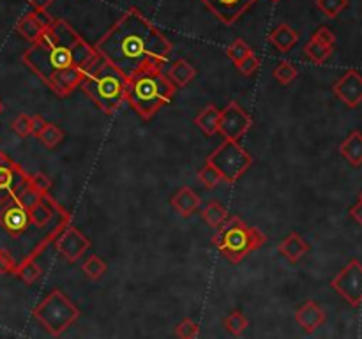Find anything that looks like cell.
<instances>
[{"mask_svg": "<svg viewBox=\"0 0 362 339\" xmlns=\"http://www.w3.org/2000/svg\"><path fill=\"white\" fill-rule=\"evenodd\" d=\"M205 163L213 164L227 184H234L244 175L253 164V157L239 140H227L209 154Z\"/></svg>", "mask_w": 362, "mask_h": 339, "instance_id": "8", "label": "cell"}, {"mask_svg": "<svg viewBox=\"0 0 362 339\" xmlns=\"http://www.w3.org/2000/svg\"><path fill=\"white\" fill-rule=\"evenodd\" d=\"M166 77L175 84V87H186L196 78V69L187 60L177 59L166 69Z\"/></svg>", "mask_w": 362, "mask_h": 339, "instance_id": "20", "label": "cell"}, {"mask_svg": "<svg viewBox=\"0 0 362 339\" xmlns=\"http://www.w3.org/2000/svg\"><path fill=\"white\" fill-rule=\"evenodd\" d=\"M11 129L22 138H27V136L32 135V124H30V117L25 115V113H20L18 117L11 122Z\"/></svg>", "mask_w": 362, "mask_h": 339, "instance_id": "37", "label": "cell"}, {"mask_svg": "<svg viewBox=\"0 0 362 339\" xmlns=\"http://www.w3.org/2000/svg\"><path fill=\"white\" fill-rule=\"evenodd\" d=\"M55 235L34 219L16 194L0 193V256H6L15 267L36 260Z\"/></svg>", "mask_w": 362, "mask_h": 339, "instance_id": "3", "label": "cell"}, {"mask_svg": "<svg viewBox=\"0 0 362 339\" xmlns=\"http://www.w3.org/2000/svg\"><path fill=\"white\" fill-rule=\"evenodd\" d=\"M235 67H237L239 73H242L244 77H253L256 71L260 69V59H258V57L255 55V51H253L251 55L244 57L241 62L235 64Z\"/></svg>", "mask_w": 362, "mask_h": 339, "instance_id": "35", "label": "cell"}, {"mask_svg": "<svg viewBox=\"0 0 362 339\" xmlns=\"http://www.w3.org/2000/svg\"><path fill=\"white\" fill-rule=\"evenodd\" d=\"M16 267L6 256H0V274H15Z\"/></svg>", "mask_w": 362, "mask_h": 339, "instance_id": "41", "label": "cell"}, {"mask_svg": "<svg viewBox=\"0 0 362 339\" xmlns=\"http://www.w3.org/2000/svg\"><path fill=\"white\" fill-rule=\"evenodd\" d=\"M30 124H32V135H37L44 128L46 121L41 115H34V117H30Z\"/></svg>", "mask_w": 362, "mask_h": 339, "instance_id": "40", "label": "cell"}, {"mask_svg": "<svg viewBox=\"0 0 362 339\" xmlns=\"http://www.w3.org/2000/svg\"><path fill=\"white\" fill-rule=\"evenodd\" d=\"M43 197H44V194H41L39 191L34 190V187L29 184V186H27L25 190H23L22 193L18 194V200L22 201L23 207H27L29 211H32L34 207H37V205L43 201Z\"/></svg>", "mask_w": 362, "mask_h": 339, "instance_id": "34", "label": "cell"}, {"mask_svg": "<svg viewBox=\"0 0 362 339\" xmlns=\"http://www.w3.org/2000/svg\"><path fill=\"white\" fill-rule=\"evenodd\" d=\"M330 286L340 293L351 307L362 304V263L358 260H350L336 277L330 281Z\"/></svg>", "mask_w": 362, "mask_h": 339, "instance_id": "9", "label": "cell"}, {"mask_svg": "<svg viewBox=\"0 0 362 339\" xmlns=\"http://www.w3.org/2000/svg\"><path fill=\"white\" fill-rule=\"evenodd\" d=\"M358 200H362V191H361V194H358Z\"/></svg>", "mask_w": 362, "mask_h": 339, "instance_id": "44", "label": "cell"}, {"mask_svg": "<svg viewBox=\"0 0 362 339\" xmlns=\"http://www.w3.org/2000/svg\"><path fill=\"white\" fill-rule=\"evenodd\" d=\"M311 37H315V39H319L320 43L327 44V46H336V36L333 34V30L329 29V27L322 25L319 27V29L315 30V34H313Z\"/></svg>", "mask_w": 362, "mask_h": 339, "instance_id": "38", "label": "cell"}, {"mask_svg": "<svg viewBox=\"0 0 362 339\" xmlns=\"http://www.w3.org/2000/svg\"><path fill=\"white\" fill-rule=\"evenodd\" d=\"M126 84L128 78L99 55L98 62L85 71L78 88H81L107 115H112L126 102Z\"/></svg>", "mask_w": 362, "mask_h": 339, "instance_id": "5", "label": "cell"}, {"mask_svg": "<svg viewBox=\"0 0 362 339\" xmlns=\"http://www.w3.org/2000/svg\"><path fill=\"white\" fill-rule=\"evenodd\" d=\"M170 204L182 218H189L200 208L201 200L191 187H180L175 197L170 200Z\"/></svg>", "mask_w": 362, "mask_h": 339, "instance_id": "18", "label": "cell"}, {"mask_svg": "<svg viewBox=\"0 0 362 339\" xmlns=\"http://www.w3.org/2000/svg\"><path fill=\"white\" fill-rule=\"evenodd\" d=\"M81 270H83L85 276H87L88 279L98 281L101 279L102 274L107 272V263H105V260H102L101 256L92 255L85 260L83 265H81Z\"/></svg>", "mask_w": 362, "mask_h": 339, "instance_id": "29", "label": "cell"}, {"mask_svg": "<svg viewBox=\"0 0 362 339\" xmlns=\"http://www.w3.org/2000/svg\"><path fill=\"white\" fill-rule=\"evenodd\" d=\"M295 321L304 332L311 334L326 324V311L315 300H307L295 311Z\"/></svg>", "mask_w": 362, "mask_h": 339, "instance_id": "15", "label": "cell"}, {"mask_svg": "<svg viewBox=\"0 0 362 339\" xmlns=\"http://www.w3.org/2000/svg\"><path fill=\"white\" fill-rule=\"evenodd\" d=\"M32 317L46 328L48 334L59 338L80 318V310L66 293L53 290L34 307Z\"/></svg>", "mask_w": 362, "mask_h": 339, "instance_id": "7", "label": "cell"}, {"mask_svg": "<svg viewBox=\"0 0 362 339\" xmlns=\"http://www.w3.org/2000/svg\"><path fill=\"white\" fill-rule=\"evenodd\" d=\"M175 92V84L166 77L163 67H143L128 78L126 102H129L143 121H150L163 106L172 102Z\"/></svg>", "mask_w": 362, "mask_h": 339, "instance_id": "4", "label": "cell"}, {"mask_svg": "<svg viewBox=\"0 0 362 339\" xmlns=\"http://www.w3.org/2000/svg\"><path fill=\"white\" fill-rule=\"evenodd\" d=\"M267 237L258 228L248 225L237 215H228L227 221L216 228L213 244L232 263H239L251 251L260 249Z\"/></svg>", "mask_w": 362, "mask_h": 339, "instance_id": "6", "label": "cell"}, {"mask_svg": "<svg viewBox=\"0 0 362 339\" xmlns=\"http://www.w3.org/2000/svg\"><path fill=\"white\" fill-rule=\"evenodd\" d=\"M36 136L39 138V142L46 147V149H55V147L64 140V131L59 128V126L46 122L44 128L41 129Z\"/></svg>", "mask_w": 362, "mask_h": 339, "instance_id": "25", "label": "cell"}, {"mask_svg": "<svg viewBox=\"0 0 362 339\" xmlns=\"http://www.w3.org/2000/svg\"><path fill=\"white\" fill-rule=\"evenodd\" d=\"M94 48L126 78H131L143 67L165 66L173 44L140 9L129 8Z\"/></svg>", "mask_w": 362, "mask_h": 339, "instance_id": "1", "label": "cell"}, {"mask_svg": "<svg viewBox=\"0 0 362 339\" xmlns=\"http://www.w3.org/2000/svg\"><path fill=\"white\" fill-rule=\"evenodd\" d=\"M272 2H279V0H272Z\"/></svg>", "mask_w": 362, "mask_h": 339, "instance_id": "45", "label": "cell"}, {"mask_svg": "<svg viewBox=\"0 0 362 339\" xmlns=\"http://www.w3.org/2000/svg\"><path fill=\"white\" fill-rule=\"evenodd\" d=\"M98 59L99 53L95 48L66 20H53L44 27L37 41L30 43V48L22 57L23 64L46 85L62 71H87Z\"/></svg>", "mask_w": 362, "mask_h": 339, "instance_id": "2", "label": "cell"}, {"mask_svg": "<svg viewBox=\"0 0 362 339\" xmlns=\"http://www.w3.org/2000/svg\"><path fill=\"white\" fill-rule=\"evenodd\" d=\"M201 218L210 228H217L228 219V211L217 201H210V204H207L201 208Z\"/></svg>", "mask_w": 362, "mask_h": 339, "instance_id": "24", "label": "cell"}, {"mask_svg": "<svg viewBox=\"0 0 362 339\" xmlns=\"http://www.w3.org/2000/svg\"><path fill=\"white\" fill-rule=\"evenodd\" d=\"M29 184L34 187V190L39 191L41 194H48V193H50L51 186H53V184H51V180H50V177L44 175L43 172L29 173Z\"/></svg>", "mask_w": 362, "mask_h": 339, "instance_id": "36", "label": "cell"}, {"mask_svg": "<svg viewBox=\"0 0 362 339\" xmlns=\"http://www.w3.org/2000/svg\"><path fill=\"white\" fill-rule=\"evenodd\" d=\"M249 320L244 317L242 311H232L227 318H224V327L232 335H241L242 332L248 328Z\"/></svg>", "mask_w": 362, "mask_h": 339, "instance_id": "31", "label": "cell"}, {"mask_svg": "<svg viewBox=\"0 0 362 339\" xmlns=\"http://www.w3.org/2000/svg\"><path fill=\"white\" fill-rule=\"evenodd\" d=\"M253 119L237 101H230L220 113L217 135L227 140H241L251 129Z\"/></svg>", "mask_w": 362, "mask_h": 339, "instance_id": "10", "label": "cell"}, {"mask_svg": "<svg viewBox=\"0 0 362 339\" xmlns=\"http://www.w3.org/2000/svg\"><path fill=\"white\" fill-rule=\"evenodd\" d=\"M333 92L348 108H357L362 102V74L355 69H348L333 85Z\"/></svg>", "mask_w": 362, "mask_h": 339, "instance_id": "12", "label": "cell"}, {"mask_svg": "<svg viewBox=\"0 0 362 339\" xmlns=\"http://www.w3.org/2000/svg\"><path fill=\"white\" fill-rule=\"evenodd\" d=\"M53 244H55L60 256L69 263L78 262V260L87 253V249L90 248V241H88V239L78 230L76 226L73 225H67L66 228L57 235Z\"/></svg>", "mask_w": 362, "mask_h": 339, "instance_id": "11", "label": "cell"}, {"mask_svg": "<svg viewBox=\"0 0 362 339\" xmlns=\"http://www.w3.org/2000/svg\"><path fill=\"white\" fill-rule=\"evenodd\" d=\"M2 112H4V102H2V99H0V115H2Z\"/></svg>", "mask_w": 362, "mask_h": 339, "instance_id": "43", "label": "cell"}, {"mask_svg": "<svg viewBox=\"0 0 362 339\" xmlns=\"http://www.w3.org/2000/svg\"><path fill=\"white\" fill-rule=\"evenodd\" d=\"M220 113L221 109H217L216 105L205 106L196 117H194V126L203 133L205 136H214L217 135V126H220Z\"/></svg>", "mask_w": 362, "mask_h": 339, "instance_id": "21", "label": "cell"}, {"mask_svg": "<svg viewBox=\"0 0 362 339\" xmlns=\"http://www.w3.org/2000/svg\"><path fill=\"white\" fill-rule=\"evenodd\" d=\"M27 2H29V6L34 11H46L53 4V0H27Z\"/></svg>", "mask_w": 362, "mask_h": 339, "instance_id": "39", "label": "cell"}, {"mask_svg": "<svg viewBox=\"0 0 362 339\" xmlns=\"http://www.w3.org/2000/svg\"><path fill=\"white\" fill-rule=\"evenodd\" d=\"M29 186V173L13 159L0 164V193L18 197Z\"/></svg>", "mask_w": 362, "mask_h": 339, "instance_id": "14", "label": "cell"}, {"mask_svg": "<svg viewBox=\"0 0 362 339\" xmlns=\"http://www.w3.org/2000/svg\"><path fill=\"white\" fill-rule=\"evenodd\" d=\"M340 154L354 168L362 166V133L351 131L340 145Z\"/></svg>", "mask_w": 362, "mask_h": 339, "instance_id": "19", "label": "cell"}, {"mask_svg": "<svg viewBox=\"0 0 362 339\" xmlns=\"http://www.w3.org/2000/svg\"><path fill=\"white\" fill-rule=\"evenodd\" d=\"M198 180H200L205 190H216L217 186H221L224 182L221 173L209 163H205V166L198 170Z\"/></svg>", "mask_w": 362, "mask_h": 339, "instance_id": "26", "label": "cell"}, {"mask_svg": "<svg viewBox=\"0 0 362 339\" xmlns=\"http://www.w3.org/2000/svg\"><path fill=\"white\" fill-rule=\"evenodd\" d=\"M302 51H304V55L307 57V60H311V62L316 64V66H322V64H326L327 60L330 59V55H333L334 48L327 46V44L320 43L319 39L311 37V39L304 44Z\"/></svg>", "mask_w": 362, "mask_h": 339, "instance_id": "23", "label": "cell"}, {"mask_svg": "<svg viewBox=\"0 0 362 339\" xmlns=\"http://www.w3.org/2000/svg\"><path fill=\"white\" fill-rule=\"evenodd\" d=\"M220 22L232 25L258 0H201Z\"/></svg>", "mask_w": 362, "mask_h": 339, "instance_id": "13", "label": "cell"}, {"mask_svg": "<svg viewBox=\"0 0 362 339\" xmlns=\"http://www.w3.org/2000/svg\"><path fill=\"white\" fill-rule=\"evenodd\" d=\"M269 43L281 53H288L297 43H299V32L288 23H279L276 29L271 30L269 34Z\"/></svg>", "mask_w": 362, "mask_h": 339, "instance_id": "16", "label": "cell"}, {"mask_svg": "<svg viewBox=\"0 0 362 339\" xmlns=\"http://www.w3.org/2000/svg\"><path fill=\"white\" fill-rule=\"evenodd\" d=\"M350 215L362 226V200H358L357 204L350 208Z\"/></svg>", "mask_w": 362, "mask_h": 339, "instance_id": "42", "label": "cell"}, {"mask_svg": "<svg viewBox=\"0 0 362 339\" xmlns=\"http://www.w3.org/2000/svg\"><path fill=\"white\" fill-rule=\"evenodd\" d=\"M251 53H253V48L249 46L244 39H235L234 43L227 48L228 59H230L234 64L241 62L244 57H248V55H251Z\"/></svg>", "mask_w": 362, "mask_h": 339, "instance_id": "32", "label": "cell"}, {"mask_svg": "<svg viewBox=\"0 0 362 339\" xmlns=\"http://www.w3.org/2000/svg\"><path fill=\"white\" fill-rule=\"evenodd\" d=\"M43 29H44V27L41 25L39 20H37L36 11L25 13V15H23L22 18L16 22V32H18L20 36L23 37V39L29 41V43H34V41H37V37L41 36Z\"/></svg>", "mask_w": 362, "mask_h": 339, "instance_id": "22", "label": "cell"}, {"mask_svg": "<svg viewBox=\"0 0 362 339\" xmlns=\"http://www.w3.org/2000/svg\"><path fill=\"white\" fill-rule=\"evenodd\" d=\"M272 77H274V80L278 81L279 85H290L293 84V80H297V77H299V71H297V67L293 66L292 62H288V60H283V62H279L278 66L274 67V71H272Z\"/></svg>", "mask_w": 362, "mask_h": 339, "instance_id": "28", "label": "cell"}, {"mask_svg": "<svg viewBox=\"0 0 362 339\" xmlns=\"http://www.w3.org/2000/svg\"><path fill=\"white\" fill-rule=\"evenodd\" d=\"M350 0H316V8L322 11L327 18H337L344 9L348 8Z\"/></svg>", "mask_w": 362, "mask_h": 339, "instance_id": "30", "label": "cell"}, {"mask_svg": "<svg viewBox=\"0 0 362 339\" xmlns=\"http://www.w3.org/2000/svg\"><path fill=\"white\" fill-rule=\"evenodd\" d=\"M175 335L180 339H194L200 335V325L191 318H184L175 327Z\"/></svg>", "mask_w": 362, "mask_h": 339, "instance_id": "33", "label": "cell"}, {"mask_svg": "<svg viewBox=\"0 0 362 339\" xmlns=\"http://www.w3.org/2000/svg\"><path fill=\"white\" fill-rule=\"evenodd\" d=\"M41 272H43V270H41V267L37 265L36 260H29V262L16 267L15 276L18 277V279H22L25 285H34V283L41 277Z\"/></svg>", "mask_w": 362, "mask_h": 339, "instance_id": "27", "label": "cell"}, {"mask_svg": "<svg viewBox=\"0 0 362 339\" xmlns=\"http://www.w3.org/2000/svg\"><path fill=\"white\" fill-rule=\"evenodd\" d=\"M278 251L281 253V255L285 256L290 263H295V262H299L302 256H306L307 253H309V244L304 241L302 235H299L293 232V234H290L285 241L279 242Z\"/></svg>", "mask_w": 362, "mask_h": 339, "instance_id": "17", "label": "cell"}]
</instances>
